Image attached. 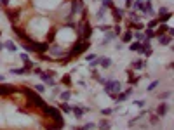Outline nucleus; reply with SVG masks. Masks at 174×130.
Wrapping results in <instances>:
<instances>
[{"instance_id":"f257e3e1","label":"nucleus","mask_w":174,"mask_h":130,"mask_svg":"<svg viewBox=\"0 0 174 130\" xmlns=\"http://www.w3.org/2000/svg\"><path fill=\"white\" fill-rule=\"evenodd\" d=\"M51 30V19L45 17V16H35V17H30L26 23V35H31V38L35 42H38V38H42L44 35L49 33Z\"/></svg>"},{"instance_id":"f03ea898","label":"nucleus","mask_w":174,"mask_h":130,"mask_svg":"<svg viewBox=\"0 0 174 130\" xmlns=\"http://www.w3.org/2000/svg\"><path fill=\"white\" fill-rule=\"evenodd\" d=\"M77 42V33L75 28L70 26V24H63L54 31V43L61 45V47H68V45H73Z\"/></svg>"},{"instance_id":"7ed1b4c3","label":"nucleus","mask_w":174,"mask_h":130,"mask_svg":"<svg viewBox=\"0 0 174 130\" xmlns=\"http://www.w3.org/2000/svg\"><path fill=\"white\" fill-rule=\"evenodd\" d=\"M35 123V118H31V115H28V111H16L14 115L9 116V120L5 122V125L14 127V128H28Z\"/></svg>"},{"instance_id":"20e7f679","label":"nucleus","mask_w":174,"mask_h":130,"mask_svg":"<svg viewBox=\"0 0 174 130\" xmlns=\"http://www.w3.org/2000/svg\"><path fill=\"white\" fill-rule=\"evenodd\" d=\"M47 54H49V59L61 61V64H64V59H66V54H68V49L61 47V45H57V43H51Z\"/></svg>"},{"instance_id":"39448f33","label":"nucleus","mask_w":174,"mask_h":130,"mask_svg":"<svg viewBox=\"0 0 174 130\" xmlns=\"http://www.w3.org/2000/svg\"><path fill=\"white\" fill-rule=\"evenodd\" d=\"M61 2H64V0H33L35 7L40 11L42 14L44 12H52V11H56V7L59 5Z\"/></svg>"},{"instance_id":"423d86ee","label":"nucleus","mask_w":174,"mask_h":130,"mask_svg":"<svg viewBox=\"0 0 174 130\" xmlns=\"http://www.w3.org/2000/svg\"><path fill=\"white\" fill-rule=\"evenodd\" d=\"M104 90H106V94H108L111 99H115V97L120 94V90H122V85H120V82H117V80L110 78L108 82L104 83Z\"/></svg>"},{"instance_id":"0eeeda50","label":"nucleus","mask_w":174,"mask_h":130,"mask_svg":"<svg viewBox=\"0 0 174 130\" xmlns=\"http://www.w3.org/2000/svg\"><path fill=\"white\" fill-rule=\"evenodd\" d=\"M42 113H44L45 116H51V120H54V122H57V123H64L63 118H61V111L52 108V106H45V108L42 109Z\"/></svg>"},{"instance_id":"6e6552de","label":"nucleus","mask_w":174,"mask_h":130,"mask_svg":"<svg viewBox=\"0 0 174 130\" xmlns=\"http://www.w3.org/2000/svg\"><path fill=\"white\" fill-rule=\"evenodd\" d=\"M19 90V87L11 85V83H0V96H14L16 92Z\"/></svg>"},{"instance_id":"1a4fd4ad","label":"nucleus","mask_w":174,"mask_h":130,"mask_svg":"<svg viewBox=\"0 0 174 130\" xmlns=\"http://www.w3.org/2000/svg\"><path fill=\"white\" fill-rule=\"evenodd\" d=\"M40 80L44 85H49V87H56V80L51 76V73H47V71H42L40 73Z\"/></svg>"},{"instance_id":"9d476101","label":"nucleus","mask_w":174,"mask_h":130,"mask_svg":"<svg viewBox=\"0 0 174 130\" xmlns=\"http://www.w3.org/2000/svg\"><path fill=\"white\" fill-rule=\"evenodd\" d=\"M139 52L143 55H146V57H150V55L153 54V49H152V45L148 43V40L145 42V43H141V49H139Z\"/></svg>"},{"instance_id":"9b49d317","label":"nucleus","mask_w":174,"mask_h":130,"mask_svg":"<svg viewBox=\"0 0 174 130\" xmlns=\"http://www.w3.org/2000/svg\"><path fill=\"white\" fill-rule=\"evenodd\" d=\"M167 111H169V104L167 103H160L159 106H157V116H166L167 115Z\"/></svg>"},{"instance_id":"f8f14e48","label":"nucleus","mask_w":174,"mask_h":130,"mask_svg":"<svg viewBox=\"0 0 174 130\" xmlns=\"http://www.w3.org/2000/svg\"><path fill=\"white\" fill-rule=\"evenodd\" d=\"M85 111H87V108H82V106H73L71 108V113L75 115V118H82Z\"/></svg>"},{"instance_id":"ddd939ff","label":"nucleus","mask_w":174,"mask_h":130,"mask_svg":"<svg viewBox=\"0 0 174 130\" xmlns=\"http://www.w3.org/2000/svg\"><path fill=\"white\" fill-rule=\"evenodd\" d=\"M131 94H132V89H127L125 92H122V94H118V96L115 97V101H117V103H124L125 99H129V96H131Z\"/></svg>"},{"instance_id":"4468645a","label":"nucleus","mask_w":174,"mask_h":130,"mask_svg":"<svg viewBox=\"0 0 174 130\" xmlns=\"http://www.w3.org/2000/svg\"><path fill=\"white\" fill-rule=\"evenodd\" d=\"M110 11L113 12V17H115V23H118V21L122 19V16H124V11H122V9H118V7H111Z\"/></svg>"},{"instance_id":"2eb2a0df","label":"nucleus","mask_w":174,"mask_h":130,"mask_svg":"<svg viewBox=\"0 0 174 130\" xmlns=\"http://www.w3.org/2000/svg\"><path fill=\"white\" fill-rule=\"evenodd\" d=\"M139 11H141L143 14H148V16H153V14H155V12H153V9H152V2H146Z\"/></svg>"},{"instance_id":"dca6fc26","label":"nucleus","mask_w":174,"mask_h":130,"mask_svg":"<svg viewBox=\"0 0 174 130\" xmlns=\"http://www.w3.org/2000/svg\"><path fill=\"white\" fill-rule=\"evenodd\" d=\"M157 38H159L160 45H169L171 40H172V36H171V35H160V36H157Z\"/></svg>"},{"instance_id":"f3484780","label":"nucleus","mask_w":174,"mask_h":130,"mask_svg":"<svg viewBox=\"0 0 174 130\" xmlns=\"http://www.w3.org/2000/svg\"><path fill=\"white\" fill-rule=\"evenodd\" d=\"M99 66L103 69H108L111 66V59L110 57H99Z\"/></svg>"},{"instance_id":"a211bd4d","label":"nucleus","mask_w":174,"mask_h":130,"mask_svg":"<svg viewBox=\"0 0 174 130\" xmlns=\"http://www.w3.org/2000/svg\"><path fill=\"white\" fill-rule=\"evenodd\" d=\"M4 49H7L9 52H16V50H18V47H16V43H14L12 40H7V42H4Z\"/></svg>"},{"instance_id":"6ab92c4d","label":"nucleus","mask_w":174,"mask_h":130,"mask_svg":"<svg viewBox=\"0 0 174 130\" xmlns=\"http://www.w3.org/2000/svg\"><path fill=\"white\" fill-rule=\"evenodd\" d=\"M113 38H115V33H113V31H106V36H104L103 40H101V45H106V43H110Z\"/></svg>"},{"instance_id":"aec40b11","label":"nucleus","mask_w":174,"mask_h":130,"mask_svg":"<svg viewBox=\"0 0 174 130\" xmlns=\"http://www.w3.org/2000/svg\"><path fill=\"white\" fill-rule=\"evenodd\" d=\"M129 26H131L132 30H136V31L145 30V24H143V23H139V21H131V24H129Z\"/></svg>"},{"instance_id":"412c9836","label":"nucleus","mask_w":174,"mask_h":130,"mask_svg":"<svg viewBox=\"0 0 174 130\" xmlns=\"http://www.w3.org/2000/svg\"><path fill=\"white\" fill-rule=\"evenodd\" d=\"M97 127H99L101 130H108V128H110V120H108V118H103V120H99Z\"/></svg>"},{"instance_id":"4be33fe9","label":"nucleus","mask_w":174,"mask_h":130,"mask_svg":"<svg viewBox=\"0 0 174 130\" xmlns=\"http://www.w3.org/2000/svg\"><path fill=\"white\" fill-rule=\"evenodd\" d=\"M132 36L136 38V42H139V43H143V42H146V36L143 31H136V33H132Z\"/></svg>"},{"instance_id":"5701e85b","label":"nucleus","mask_w":174,"mask_h":130,"mask_svg":"<svg viewBox=\"0 0 174 130\" xmlns=\"http://www.w3.org/2000/svg\"><path fill=\"white\" fill-rule=\"evenodd\" d=\"M11 73H12V75H28L30 71H28L26 68H12L11 69Z\"/></svg>"},{"instance_id":"b1692460","label":"nucleus","mask_w":174,"mask_h":130,"mask_svg":"<svg viewBox=\"0 0 174 130\" xmlns=\"http://www.w3.org/2000/svg\"><path fill=\"white\" fill-rule=\"evenodd\" d=\"M131 66H132V69H141L145 66V61H143V59H136V61L131 62Z\"/></svg>"},{"instance_id":"393cba45","label":"nucleus","mask_w":174,"mask_h":130,"mask_svg":"<svg viewBox=\"0 0 174 130\" xmlns=\"http://www.w3.org/2000/svg\"><path fill=\"white\" fill-rule=\"evenodd\" d=\"M139 49H141V43H139V42H131V43H129V50H131V52H139Z\"/></svg>"},{"instance_id":"a878e982","label":"nucleus","mask_w":174,"mask_h":130,"mask_svg":"<svg viewBox=\"0 0 174 130\" xmlns=\"http://www.w3.org/2000/svg\"><path fill=\"white\" fill-rule=\"evenodd\" d=\"M59 97H61V101L66 103V101H70V97H71V92H70V90H61V92H59Z\"/></svg>"},{"instance_id":"bb28decb","label":"nucleus","mask_w":174,"mask_h":130,"mask_svg":"<svg viewBox=\"0 0 174 130\" xmlns=\"http://www.w3.org/2000/svg\"><path fill=\"white\" fill-rule=\"evenodd\" d=\"M171 96H172V90H164V92L159 94V99L160 101H166V99H169Z\"/></svg>"},{"instance_id":"cd10ccee","label":"nucleus","mask_w":174,"mask_h":130,"mask_svg":"<svg viewBox=\"0 0 174 130\" xmlns=\"http://www.w3.org/2000/svg\"><path fill=\"white\" fill-rule=\"evenodd\" d=\"M122 42H124V43H131V42H132V33H131V31L122 33Z\"/></svg>"},{"instance_id":"c85d7f7f","label":"nucleus","mask_w":174,"mask_h":130,"mask_svg":"<svg viewBox=\"0 0 174 130\" xmlns=\"http://www.w3.org/2000/svg\"><path fill=\"white\" fill-rule=\"evenodd\" d=\"M33 90L37 92V94H44V92H45V85H44V83H37V85L33 87Z\"/></svg>"},{"instance_id":"c756f323","label":"nucleus","mask_w":174,"mask_h":130,"mask_svg":"<svg viewBox=\"0 0 174 130\" xmlns=\"http://www.w3.org/2000/svg\"><path fill=\"white\" fill-rule=\"evenodd\" d=\"M59 111H63V113H71V106H70L68 103H63L61 106H59Z\"/></svg>"},{"instance_id":"7c9ffc66","label":"nucleus","mask_w":174,"mask_h":130,"mask_svg":"<svg viewBox=\"0 0 174 130\" xmlns=\"http://www.w3.org/2000/svg\"><path fill=\"white\" fill-rule=\"evenodd\" d=\"M23 49L31 54V52H35V43H23Z\"/></svg>"},{"instance_id":"2f4dec72","label":"nucleus","mask_w":174,"mask_h":130,"mask_svg":"<svg viewBox=\"0 0 174 130\" xmlns=\"http://www.w3.org/2000/svg\"><path fill=\"white\" fill-rule=\"evenodd\" d=\"M159 85H160V80H155V82H152L150 85H148V89H146V90H148V92H153V90L157 89Z\"/></svg>"},{"instance_id":"473e14b6","label":"nucleus","mask_w":174,"mask_h":130,"mask_svg":"<svg viewBox=\"0 0 174 130\" xmlns=\"http://www.w3.org/2000/svg\"><path fill=\"white\" fill-rule=\"evenodd\" d=\"M146 36V40H152V38H155V31L153 30H146V31H143Z\"/></svg>"},{"instance_id":"72a5a7b5","label":"nucleus","mask_w":174,"mask_h":130,"mask_svg":"<svg viewBox=\"0 0 174 130\" xmlns=\"http://www.w3.org/2000/svg\"><path fill=\"white\" fill-rule=\"evenodd\" d=\"M160 23H159V19H152L150 23H148V30H155V28L159 26Z\"/></svg>"},{"instance_id":"f704fd0d","label":"nucleus","mask_w":174,"mask_h":130,"mask_svg":"<svg viewBox=\"0 0 174 130\" xmlns=\"http://www.w3.org/2000/svg\"><path fill=\"white\" fill-rule=\"evenodd\" d=\"M111 7H115L113 5V0H103V9L108 11V9H111Z\"/></svg>"},{"instance_id":"c9c22d12","label":"nucleus","mask_w":174,"mask_h":130,"mask_svg":"<svg viewBox=\"0 0 174 130\" xmlns=\"http://www.w3.org/2000/svg\"><path fill=\"white\" fill-rule=\"evenodd\" d=\"M104 14H106V9H103V7H101V9L97 11V14H96V19H103Z\"/></svg>"},{"instance_id":"e433bc0d","label":"nucleus","mask_w":174,"mask_h":130,"mask_svg":"<svg viewBox=\"0 0 174 130\" xmlns=\"http://www.w3.org/2000/svg\"><path fill=\"white\" fill-rule=\"evenodd\" d=\"M101 31H111V24H99Z\"/></svg>"},{"instance_id":"4c0bfd02","label":"nucleus","mask_w":174,"mask_h":130,"mask_svg":"<svg viewBox=\"0 0 174 130\" xmlns=\"http://www.w3.org/2000/svg\"><path fill=\"white\" fill-rule=\"evenodd\" d=\"M111 113H113V109H110V108H106V109H101V115H103V116H110Z\"/></svg>"},{"instance_id":"58836bf2","label":"nucleus","mask_w":174,"mask_h":130,"mask_svg":"<svg viewBox=\"0 0 174 130\" xmlns=\"http://www.w3.org/2000/svg\"><path fill=\"white\" fill-rule=\"evenodd\" d=\"M159 118H160V116H157V115H153V116L150 118V123H152V125H157V123H159Z\"/></svg>"},{"instance_id":"ea45409f","label":"nucleus","mask_w":174,"mask_h":130,"mask_svg":"<svg viewBox=\"0 0 174 130\" xmlns=\"http://www.w3.org/2000/svg\"><path fill=\"white\" fill-rule=\"evenodd\" d=\"M63 83H64V85H68V87L71 85V78H70V75H66L64 78H63Z\"/></svg>"},{"instance_id":"a19ab883","label":"nucleus","mask_w":174,"mask_h":130,"mask_svg":"<svg viewBox=\"0 0 174 130\" xmlns=\"http://www.w3.org/2000/svg\"><path fill=\"white\" fill-rule=\"evenodd\" d=\"M97 64H99V57H96L94 61H90V62H89V66H90V68H96Z\"/></svg>"},{"instance_id":"79ce46f5","label":"nucleus","mask_w":174,"mask_h":130,"mask_svg":"<svg viewBox=\"0 0 174 130\" xmlns=\"http://www.w3.org/2000/svg\"><path fill=\"white\" fill-rule=\"evenodd\" d=\"M19 57H21V61H23V62L30 61V59H28V54H25V52H21V55H19Z\"/></svg>"},{"instance_id":"37998d69","label":"nucleus","mask_w":174,"mask_h":130,"mask_svg":"<svg viewBox=\"0 0 174 130\" xmlns=\"http://www.w3.org/2000/svg\"><path fill=\"white\" fill-rule=\"evenodd\" d=\"M9 4H11V0H0V5L2 7H9Z\"/></svg>"},{"instance_id":"c03bdc74","label":"nucleus","mask_w":174,"mask_h":130,"mask_svg":"<svg viewBox=\"0 0 174 130\" xmlns=\"http://www.w3.org/2000/svg\"><path fill=\"white\" fill-rule=\"evenodd\" d=\"M96 57H97L96 54H89V55H87V61L90 62V61H94V59H96Z\"/></svg>"},{"instance_id":"a18cd8bd","label":"nucleus","mask_w":174,"mask_h":130,"mask_svg":"<svg viewBox=\"0 0 174 130\" xmlns=\"http://www.w3.org/2000/svg\"><path fill=\"white\" fill-rule=\"evenodd\" d=\"M132 2H134V0H125V7H127V9H131Z\"/></svg>"},{"instance_id":"49530a36","label":"nucleus","mask_w":174,"mask_h":130,"mask_svg":"<svg viewBox=\"0 0 174 130\" xmlns=\"http://www.w3.org/2000/svg\"><path fill=\"white\" fill-rule=\"evenodd\" d=\"M134 104H136V106H139V108H143V106H145V101H136Z\"/></svg>"},{"instance_id":"de8ad7c7","label":"nucleus","mask_w":174,"mask_h":130,"mask_svg":"<svg viewBox=\"0 0 174 130\" xmlns=\"http://www.w3.org/2000/svg\"><path fill=\"white\" fill-rule=\"evenodd\" d=\"M4 82H5V76H4V75H0V83H4Z\"/></svg>"},{"instance_id":"09e8293b","label":"nucleus","mask_w":174,"mask_h":130,"mask_svg":"<svg viewBox=\"0 0 174 130\" xmlns=\"http://www.w3.org/2000/svg\"><path fill=\"white\" fill-rule=\"evenodd\" d=\"M2 49H4V42H0V50H2Z\"/></svg>"}]
</instances>
